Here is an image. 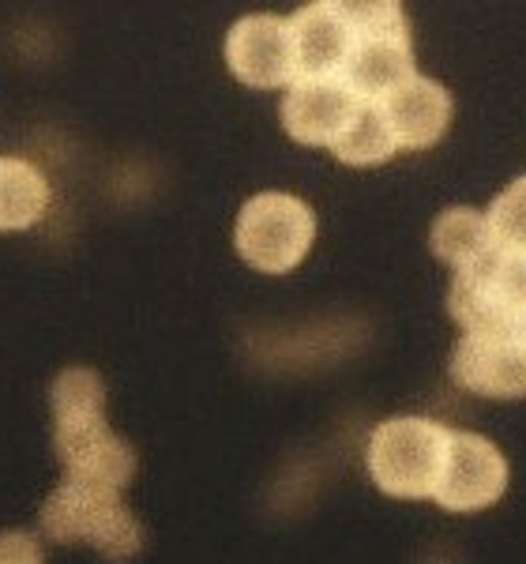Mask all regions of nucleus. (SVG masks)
Masks as SVG:
<instances>
[{
    "label": "nucleus",
    "mask_w": 526,
    "mask_h": 564,
    "mask_svg": "<svg viewBox=\"0 0 526 564\" xmlns=\"http://www.w3.org/2000/svg\"><path fill=\"white\" fill-rule=\"evenodd\" d=\"M53 448L72 481L124 489L135 475V452L106 422V384L95 369L72 366L53 380Z\"/></svg>",
    "instance_id": "f257e3e1"
},
{
    "label": "nucleus",
    "mask_w": 526,
    "mask_h": 564,
    "mask_svg": "<svg viewBox=\"0 0 526 564\" xmlns=\"http://www.w3.org/2000/svg\"><path fill=\"white\" fill-rule=\"evenodd\" d=\"M451 425L437 417L403 414L387 417L369 433L365 467L376 489L398 500H425L437 494L443 459H448Z\"/></svg>",
    "instance_id": "f03ea898"
},
{
    "label": "nucleus",
    "mask_w": 526,
    "mask_h": 564,
    "mask_svg": "<svg viewBox=\"0 0 526 564\" xmlns=\"http://www.w3.org/2000/svg\"><path fill=\"white\" fill-rule=\"evenodd\" d=\"M42 531L50 542L76 545L87 542L110 561H129L140 553L143 531L132 508L124 505L121 489L95 486V481L65 478L42 505Z\"/></svg>",
    "instance_id": "7ed1b4c3"
},
{
    "label": "nucleus",
    "mask_w": 526,
    "mask_h": 564,
    "mask_svg": "<svg viewBox=\"0 0 526 564\" xmlns=\"http://www.w3.org/2000/svg\"><path fill=\"white\" fill-rule=\"evenodd\" d=\"M347 8V20L353 26V50L342 68V84L365 102H380L403 87L406 79L417 76L414 68V45H410V23H406L403 4L395 0H353Z\"/></svg>",
    "instance_id": "20e7f679"
},
{
    "label": "nucleus",
    "mask_w": 526,
    "mask_h": 564,
    "mask_svg": "<svg viewBox=\"0 0 526 564\" xmlns=\"http://www.w3.org/2000/svg\"><path fill=\"white\" fill-rule=\"evenodd\" d=\"M316 241V215L305 199L289 193H256L238 215V245L241 260L260 275H286L308 257Z\"/></svg>",
    "instance_id": "39448f33"
},
{
    "label": "nucleus",
    "mask_w": 526,
    "mask_h": 564,
    "mask_svg": "<svg viewBox=\"0 0 526 564\" xmlns=\"http://www.w3.org/2000/svg\"><path fill=\"white\" fill-rule=\"evenodd\" d=\"M448 308L462 332H526V257L493 249L456 271Z\"/></svg>",
    "instance_id": "423d86ee"
},
{
    "label": "nucleus",
    "mask_w": 526,
    "mask_h": 564,
    "mask_svg": "<svg viewBox=\"0 0 526 564\" xmlns=\"http://www.w3.org/2000/svg\"><path fill=\"white\" fill-rule=\"evenodd\" d=\"M507 489V459L489 436L470 430H451L448 459H443V475L432 500L443 512H485Z\"/></svg>",
    "instance_id": "0eeeda50"
},
{
    "label": "nucleus",
    "mask_w": 526,
    "mask_h": 564,
    "mask_svg": "<svg viewBox=\"0 0 526 564\" xmlns=\"http://www.w3.org/2000/svg\"><path fill=\"white\" fill-rule=\"evenodd\" d=\"M226 65L244 87L286 90L297 79V50L286 15H244L226 34Z\"/></svg>",
    "instance_id": "6e6552de"
},
{
    "label": "nucleus",
    "mask_w": 526,
    "mask_h": 564,
    "mask_svg": "<svg viewBox=\"0 0 526 564\" xmlns=\"http://www.w3.org/2000/svg\"><path fill=\"white\" fill-rule=\"evenodd\" d=\"M451 380L485 399L526 395V332H462L451 350Z\"/></svg>",
    "instance_id": "1a4fd4ad"
},
{
    "label": "nucleus",
    "mask_w": 526,
    "mask_h": 564,
    "mask_svg": "<svg viewBox=\"0 0 526 564\" xmlns=\"http://www.w3.org/2000/svg\"><path fill=\"white\" fill-rule=\"evenodd\" d=\"M361 98L342 79H294L283 95V124L305 148H335Z\"/></svg>",
    "instance_id": "9d476101"
},
{
    "label": "nucleus",
    "mask_w": 526,
    "mask_h": 564,
    "mask_svg": "<svg viewBox=\"0 0 526 564\" xmlns=\"http://www.w3.org/2000/svg\"><path fill=\"white\" fill-rule=\"evenodd\" d=\"M297 50V79H339L353 50V26L342 0L305 4L289 15Z\"/></svg>",
    "instance_id": "9b49d317"
},
{
    "label": "nucleus",
    "mask_w": 526,
    "mask_h": 564,
    "mask_svg": "<svg viewBox=\"0 0 526 564\" xmlns=\"http://www.w3.org/2000/svg\"><path fill=\"white\" fill-rule=\"evenodd\" d=\"M380 109L392 124L398 151H429L448 132L456 102H451V90L437 79L414 76L403 87H395L392 95L380 98Z\"/></svg>",
    "instance_id": "f8f14e48"
},
{
    "label": "nucleus",
    "mask_w": 526,
    "mask_h": 564,
    "mask_svg": "<svg viewBox=\"0 0 526 564\" xmlns=\"http://www.w3.org/2000/svg\"><path fill=\"white\" fill-rule=\"evenodd\" d=\"M50 207V181L20 154H0V234L26 230Z\"/></svg>",
    "instance_id": "ddd939ff"
},
{
    "label": "nucleus",
    "mask_w": 526,
    "mask_h": 564,
    "mask_svg": "<svg viewBox=\"0 0 526 564\" xmlns=\"http://www.w3.org/2000/svg\"><path fill=\"white\" fill-rule=\"evenodd\" d=\"M429 249H432V257L456 271L474 268L478 260H485L489 252L496 249L493 234H489L485 212H474V207H448V212L432 223Z\"/></svg>",
    "instance_id": "4468645a"
},
{
    "label": "nucleus",
    "mask_w": 526,
    "mask_h": 564,
    "mask_svg": "<svg viewBox=\"0 0 526 564\" xmlns=\"http://www.w3.org/2000/svg\"><path fill=\"white\" fill-rule=\"evenodd\" d=\"M395 151H398V143H395V132H392V124H387L384 109H380V102H365V98H361L350 129L342 132L331 148L335 159L347 162V166H380V162H387Z\"/></svg>",
    "instance_id": "2eb2a0df"
},
{
    "label": "nucleus",
    "mask_w": 526,
    "mask_h": 564,
    "mask_svg": "<svg viewBox=\"0 0 526 564\" xmlns=\"http://www.w3.org/2000/svg\"><path fill=\"white\" fill-rule=\"evenodd\" d=\"M489 234L501 252L526 257V177H515L501 196L489 204Z\"/></svg>",
    "instance_id": "dca6fc26"
},
{
    "label": "nucleus",
    "mask_w": 526,
    "mask_h": 564,
    "mask_svg": "<svg viewBox=\"0 0 526 564\" xmlns=\"http://www.w3.org/2000/svg\"><path fill=\"white\" fill-rule=\"evenodd\" d=\"M0 564H45V553L34 534L4 531L0 534Z\"/></svg>",
    "instance_id": "f3484780"
}]
</instances>
